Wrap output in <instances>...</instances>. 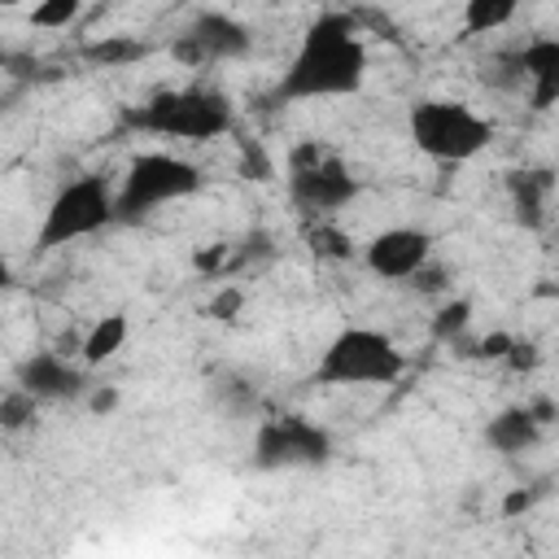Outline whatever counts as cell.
<instances>
[{"instance_id":"obj_29","label":"cell","mask_w":559,"mask_h":559,"mask_svg":"<svg viewBox=\"0 0 559 559\" xmlns=\"http://www.w3.org/2000/svg\"><path fill=\"white\" fill-rule=\"evenodd\" d=\"M114 406H118V389H96V393H92V411H96V415H105V411H114Z\"/></svg>"},{"instance_id":"obj_5","label":"cell","mask_w":559,"mask_h":559,"mask_svg":"<svg viewBox=\"0 0 559 559\" xmlns=\"http://www.w3.org/2000/svg\"><path fill=\"white\" fill-rule=\"evenodd\" d=\"M201 188V170L175 153H135L127 162V175L114 192V214L118 223H140L153 210L183 201Z\"/></svg>"},{"instance_id":"obj_31","label":"cell","mask_w":559,"mask_h":559,"mask_svg":"<svg viewBox=\"0 0 559 559\" xmlns=\"http://www.w3.org/2000/svg\"><path fill=\"white\" fill-rule=\"evenodd\" d=\"M13 4H35V0H0V9H13Z\"/></svg>"},{"instance_id":"obj_20","label":"cell","mask_w":559,"mask_h":559,"mask_svg":"<svg viewBox=\"0 0 559 559\" xmlns=\"http://www.w3.org/2000/svg\"><path fill=\"white\" fill-rule=\"evenodd\" d=\"M271 253H275V245H271V231H249L245 240H236V249H231V258L223 262V275H236V271H249V266H262V262H271Z\"/></svg>"},{"instance_id":"obj_28","label":"cell","mask_w":559,"mask_h":559,"mask_svg":"<svg viewBox=\"0 0 559 559\" xmlns=\"http://www.w3.org/2000/svg\"><path fill=\"white\" fill-rule=\"evenodd\" d=\"M537 498H542V489H528V493H524V489H515V493H507L502 511H507V515H520V511H528Z\"/></svg>"},{"instance_id":"obj_1","label":"cell","mask_w":559,"mask_h":559,"mask_svg":"<svg viewBox=\"0 0 559 559\" xmlns=\"http://www.w3.org/2000/svg\"><path fill=\"white\" fill-rule=\"evenodd\" d=\"M367 79V48L358 39V26L349 13H319L288 70L280 74L271 100H328V96H354Z\"/></svg>"},{"instance_id":"obj_30","label":"cell","mask_w":559,"mask_h":559,"mask_svg":"<svg viewBox=\"0 0 559 559\" xmlns=\"http://www.w3.org/2000/svg\"><path fill=\"white\" fill-rule=\"evenodd\" d=\"M13 284V266H9V258L0 253V288H9Z\"/></svg>"},{"instance_id":"obj_11","label":"cell","mask_w":559,"mask_h":559,"mask_svg":"<svg viewBox=\"0 0 559 559\" xmlns=\"http://www.w3.org/2000/svg\"><path fill=\"white\" fill-rule=\"evenodd\" d=\"M17 389L39 402H74L87 393V371L74 367L61 349H35L17 362Z\"/></svg>"},{"instance_id":"obj_9","label":"cell","mask_w":559,"mask_h":559,"mask_svg":"<svg viewBox=\"0 0 559 559\" xmlns=\"http://www.w3.org/2000/svg\"><path fill=\"white\" fill-rule=\"evenodd\" d=\"M249 48H253V31H249L240 17L218 13V9L197 13V17L175 35V44H170L175 61H179V66H192V70L249 57Z\"/></svg>"},{"instance_id":"obj_8","label":"cell","mask_w":559,"mask_h":559,"mask_svg":"<svg viewBox=\"0 0 559 559\" xmlns=\"http://www.w3.org/2000/svg\"><path fill=\"white\" fill-rule=\"evenodd\" d=\"M332 459V437L314 419L284 411L258 424L253 432V467L258 472H310Z\"/></svg>"},{"instance_id":"obj_17","label":"cell","mask_w":559,"mask_h":559,"mask_svg":"<svg viewBox=\"0 0 559 559\" xmlns=\"http://www.w3.org/2000/svg\"><path fill=\"white\" fill-rule=\"evenodd\" d=\"M210 397H214V406H218L223 415H231V419L258 415V406H262L253 380H245V376H218L214 389H210Z\"/></svg>"},{"instance_id":"obj_19","label":"cell","mask_w":559,"mask_h":559,"mask_svg":"<svg viewBox=\"0 0 559 559\" xmlns=\"http://www.w3.org/2000/svg\"><path fill=\"white\" fill-rule=\"evenodd\" d=\"M39 397H31L26 389H9L4 397H0V432H22V428H31L35 419H39Z\"/></svg>"},{"instance_id":"obj_23","label":"cell","mask_w":559,"mask_h":559,"mask_svg":"<svg viewBox=\"0 0 559 559\" xmlns=\"http://www.w3.org/2000/svg\"><path fill=\"white\" fill-rule=\"evenodd\" d=\"M306 240H310V249H314L319 258H332V262H345V258H354V245H349V236H345V231H336V227H328V223H314V227L306 231Z\"/></svg>"},{"instance_id":"obj_32","label":"cell","mask_w":559,"mask_h":559,"mask_svg":"<svg viewBox=\"0 0 559 559\" xmlns=\"http://www.w3.org/2000/svg\"><path fill=\"white\" fill-rule=\"evenodd\" d=\"M9 70V52H4V44H0V74Z\"/></svg>"},{"instance_id":"obj_16","label":"cell","mask_w":559,"mask_h":559,"mask_svg":"<svg viewBox=\"0 0 559 559\" xmlns=\"http://www.w3.org/2000/svg\"><path fill=\"white\" fill-rule=\"evenodd\" d=\"M127 336H131V323H127V314H122V310L100 314V319L83 332L79 354H83V362H87V367H100V362H109V358L127 345Z\"/></svg>"},{"instance_id":"obj_21","label":"cell","mask_w":559,"mask_h":559,"mask_svg":"<svg viewBox=\"0 0 559 559\" xmlns=\"http://www.w3.org/2000/svg\"><path fill=\"white\" fill-rule=\"evenodd\" d=\"M467 323H472V301H467V297H454V301H445V306L432 314V336H437L441 345H454V341H463Z\"/></svg>"},{"instance_id":"obj_24","label":"cell","mask_w":559,"mask_h":559,"mask_svg":"<svg viewBox=\"0 0 559 559\" xmlns=\"http://www.w3.org/2000/svg\"><path fill=\"white\" fill-rule=\"evenodd\" d=\"M240 310H245V293H240L236 284L218 288V293L205 301V314H210V319H223V323H227V319H236Z\"/></svg>"},{"instance_id":"obj_15","label":"cell","mask_w":559,"mask_h":559,"mask_svg":"<svg viewBox=\"0 0 559 559\" xmlns=\"http://www.w3.org/2000/svg\"><path fill=\"white\" fill-rule=\"evenodd\" d=\"M79 57L92 70H127V66H135V61L148 57V44L135 39V35H100V39H87L79 48Z\"/></svg>"},{"instance_id":"obj_25","label":"cell","mask_w":559,"mask_h":559,"mask_svg":"<svg viewBox=\"0 0 559 559\" xmlns=\"http://www.w3.org/2000/svg\"><path fill=\"white\" fill-rule=\"evenodd\" d=\"M406 284H411L415 293H445V284H450V266H441V262H432V258H428V262H424Z\"/></svg>"},{"instance_id":"obj_14","label":"cell","mask_w":559,"mask_h":559,"mask_svg":"<svg viewBox=\"0 0 559 559\" xmlns=\"http://www.w3.org/2000/svg\"><path fill=\"white\" fill-rule=\"evenodd\" d=\"M542 441V424L533 419L528 406H502L489 424H485V445L493 454H524Z\"/></svg>"},{"instance_id":"obj_2","label":"cell","mask_w":559,"mask_h":559,"mask_svg":"<svg viewBox=\"0 0 559 559\" xmlns=\"http://www.w3.org/2000/svg\"><path fill=\"white\" fill-rule=\"evenodd\" d=\"M127 127L153 131V135H166V140L205 144V140H218L236 127V105H231L227 92L205 87V83L166 87V92H153L144 105H131Z\"/></svg>"},{"instance_id":"obj_4","label":"cell","mask_w":559,"mask_h":559,"mask_svg":"<svg viewBox=\"0 0 559 559\" xmlns=\"http://www.w3.org/2000/svg\"><path fill=\"white\" fill-rule=\"evenodd\" d=\"M402 371H406V354L380 328H341L314 362V380L332 389L393 384Z\"/></svg>"},{"instance_id":"obj_7","label":"cell","mask_w":559,"mask_h":559,"mask_svg":"<svg viewBox=\"0 0 559 559\" xmlns=\"http://www.w3.org/2000/svg\"><path fill=\"white\" fill-rule=\"evenodd\" d=\"M354 197H358V179L328 144L306 140V144H297L288 153V201L301 214L328 218L341 205H349Z\"/></svg>"},{"instance_id":"obj_26","label":"cell","mask_w":559,"mask_h":559,"mask_svg":"<svg viewBox=\"0 0 559 559\" xmlns=\"http://www.w3.org/2000/svg\"><path fill=\"white\" fill-rule=\"evenodd\" d=\"M511 341H515V336H507V332H489V336H480L476 349H467V354H476V358H507Z\"/></svg>"},{"instance_id":"obj_13","label":"cell","mask_w":559,"mask_h":559,"mask_svg":"<svg viewBox=\"0 0 559 559\" xmlns=\"http://www.w3.org/2000/svg\"><path fill=\"white\" fill-rule=\"evenodd\" d=\"M507 192H511L515 223L528 227V231H537L546 223V210H550V197H555V175H550V166L511 170L507 175Z\"/></svg>"},{"instance_id":"obj_12","label":"cell","mask_w":559,"mask_h":559,"mask_svg":"<svg viewBox=\"0 0 559 559\" xmlns=\"http://www.w3.org/2000/svg\"><path fill=\"white\" fill-rule=\"evenodd\" d=\"M520 87H528V109L546 114L559 100V39L537 35L524 48H515Z\"/></svg>"},{"instance_id":"obj_6","label":"cell","mask_w":559,"mask_h":559,"mask_svg":"<svg viewBox=\"0 0 559 559\" xmlns=\"http://www.w3.org/2000/svg\"><path fill=\"white\" fill-rule=\"evenodd\" d=\"M114 223H118V214H114L109 179L105 175H79L48 201L39 231H35V253H52V249L74 245L83 236H96Z\"/></svg>"},{"instance_id":"obj_27","label":"cell","mask_w":559,"mask_h":559,"mask_svg":"<svg viewBox=\"0 0 559 559\" xmlns=\"http://www.w3.org/2000/svg\"><path fill=\"white\" fill-rule=\"evenodd\" d=\"M507 362H511L515 371H528V367L537 362V345H533V341H511V349H507Z\"/></svg>"},{"instance_id":"obj_18","label":"cell","mask_w":559,"mask_h":559,"mask_svg":"<svg viewBox=\"0 0 559 559\" xmlns=\"http://www.w3.org/2000/svg\"><path fill=\"white\" fill-rule=\"evenodd\" d=\"M515 13H520V0H467L463 4V31L489 35V31H502Z\"/></svg>"},{"instance_id":"obj_3","label":"cell","mask_w":559,"mask_h":559,"mask_svg":"<svg viewBox=\"0 0 559 559\" xmlns=\"http://www.w3.org/2000/svg\"><path fill=\"white\" fill-rule=\"evenodd\" d=\"M406 131H411V144L424 157L445 162V166L472 162L493 144V122L489 118H480L463 100H441V96L415 100L411 118H406Z\"/></svg>"},{"instance_id":"obj_22","label":"cell","mask_w":559,"mask_h":559,"mask_svg":"<svg viewBox=\"0 0 559 559\" xmlns=\"http://www.w3.org/2000/svg\"><path fill=\"white\" fill-rule=\"evenodd\" d=\"M79 9H83V0H35L31 26H39V31H61V26H70V22L79 17Z\"/></svg>"},{"instance_id":"obj_10","label":"cell","mask_w":559,"mask_h":559,"mask_svg":"<svg viewBox=\"0 0 559 559\" xmlns=\"http://www.w3.org/2000/svg\"><path fill=\"white\" fill-rule=\"evenodd\" d=\"M428 258H432V236L424 227H384L362 249L367 271L389 284H406Z\"/></svg>"}]
</instances>
